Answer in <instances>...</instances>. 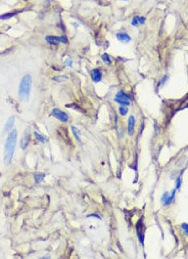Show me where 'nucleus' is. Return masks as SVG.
I'll list each match as a JSON object with an SVG mask.
<instances>
[{
    "label": "nucleus",
    "instance_id": "f257e3e1",
    "mask_svg": "<svg viewBox=\"0 0 188 259\" xmlns=\"http://www.w3.org/2000/svg\"><path fill=\"white\" fill-rule=\"evenodd\" d=\"M17 136L18 132L17 130H10V132L7 135V138L5 140V145H4V157H3V162L5 165H9L11 160H13L14 150H15V145H17Z\"/></svg>",
    "mask_w": 188,
    "mask_h": 259
},
{
    "label": "nucleus",
    "instance_id": "f03ea898",
    "mask_svg": "<svg viewBox=\"0 0 188 259\" xmlns=\"http://www.w3.org/2000/svg\"><path fill=\"white\" fill-rule=\"evenodd\" d=\"M31 88H32V76L26 74L21 80L18 86V98L23 102H26L30 98Z\"/></svg>",
    "mask_w": 188,
    "mask_h": 259
},
{
    "label": "nucleus",
    "instance_id": "7ed1b4c3",
    "mask_svg": "<svg viewBox=\"0 0 188 259\" xmlns=\"http://www.w3.org/2000/svg\"><path fill=\"white\" fill-rule=\"evenodd\" d=\"M131 99L132 98H130V95L127 94L126 92L123 90H120L118 92L115 96V98H113V100H115L117 103H119L121 106H125V107H129L131 105Z\"/></svg>",
    "mask_w": 188,
    "mask_h": 259
},
{
    "label": "nucleus",
    "instance_id": "20e7f679",
    "mask_svg": "<svg viewBox=\"0 0 188 259\" xmlns=\"http://www.w3.org/2000/svg\"><path fill=\"white\" fill-rule=\"evenodd\" d=\"M51 115L61 123H68L70 121V116L66 114L65 112L61 111L60 109H53L51 112Z\"/></svg>",
    "mask_w": 188,
    "mask_h": 259
},
{
    "label": "nucleus",
    "instance_id": "39448f33",
    "mask_svg": "<svg viewBox=\"0 0 188 259\" xmlns=\"http://www.w3.org/2000/svg\"><path fill=\"white\" fill-rule=\"evenodd\" d=\"M46 41L50 44H57V43H62V44H68L69 39L65 36H46L45 37Z\"/></svg>",
    "mask_w": 188,
    "mask_h": 259
},
{
    "label": "nucleus",
    "instance_id": "423d86ee",
    "mask_svg": "<svg viewBox=\"0 0 188 259\" xmlns=\"http://www.w3.org/2000/svg\"><path fill=\"white\" fill-rule=\"evenodd\" d=\"M176 191H177V189L174 188L173 191H172L171 194H170V193H164V194L163 195L162 202H163V204L164 205V206H169V205H171L172 203H173V201L175 199Z\"/></svg>",
    "mask_w": 188,
    "mask_h": 259
},
{
    "label": "nucleus",
    "instance_id": "0eeeda50",
    "mask_svg": "<svg viewBox=\"0 0 188 259\" xmlns=\"http://www.w3.org/2000/svg\"><path fill=\"white\" fill-rule=\"evenodd\" d=\"M90 76H91L92 81L95 83L100 82L101 79H102V73L100 72L99 69H93V70H91V72H90Z\"/></svg>",
    "mask_w": 188,
    "mask_h": 259
},
{
    "label": "nucleus",
    "instance_id": "6e6552de",
    "mask_svg": "<svg viewBox=\"0 0 188 259\" xmlns=\"http://www.w3.org/2000/svg\"><path fill=\"white\" fill-rule=\"evenodd\" d=\"M146 18L145 17H142V15H136V17L133 18V20L131 22V25L133 27H140L142 26L144 23H145Z\"/></svg>",
    "mask_w": 188,
    "mask_h": 259
},
{
    "label": "nucleus",
    "instance_id": "1a4fd4ad",
    "mask_svg": "<svg viewBox=\"0 0 188 259\" xmlns=\"http://www.w3.org/2000/svg\"><path fill=\"white\" fill-rule=\"evenodd\" d=\"M135 122L136 119L133 115H131L128 119V133L129 135H133L134 134V130H135Z\"/></svg>",
    "mask_w": 188,
    "mask_h": 259
},
{
    "label": "nucleus",
    "instance_id": "9d476101",
    "mask_svg": "<svg viewBox=\"0 0 188 259\" xmlns=\"http://www.w3.org/2000/svg\"><path fill=\"white\" fill-rule=\"evenodd\" d=\"M14 120H15L14 116H11V117L8 118V120H7L6 123H5L4 128H3V134L8 132V131H10V130H13V127L14 125Z\"/></svg>",
    "mask_w": 188,
    "mask_h": 259
},
{
    "label": "nucleus",
    "instance_id": "9b49d317",
    "mask_svg": "<svg viewBox=\"0 0 188 259\" xmlns=\"http://www.w3.org/2000/svg\"><path fill=\"white\" fill-rule=\"evenodd\" d=\"M117 38L118 40L121 41V42H124V43H128V42L131 41V37L129 34L125 33V32H120V33H117Z\"/></svg>",
    "mask_w": 188,
    "mask_h": 259
},
{
    "label": "nucleus",
    "instance_id": "f8f14e48",
    "mask_svg": "<svg viewBox=\"0 0 188 259\" xmlns=\"http://www.w3.org/2000/svg\"><path fill=\"white\" fill-rule=\"evenodd\" d=\"M29 141H30V135L28 134V132H26L25 135H24L23 138L21 140V148L23 150H26L27 146L29 145Z\"/></svg>",
    "mask_w": 188,
    "mask_h": 259
},
{
    "label": "nucleus",
    "instance_id": "ddd939ff",
    "mask_svg": "<svg viewBox=\"0 0 188 259\" xmlns=\"http://www.w3.org/2000/svg\"><path fill=\"white\" fill-rule=\"evenodd\" d=\"M18 11H11V13H4V14H1L0 15V20H7V18H10L14 17L15 14H18Z\"/></svg>",
    "mask_w": 188,
    "mask_h": 259
},
{
    "label": "nucleus",
    "instance_id": "4468645a",
    "mask_svg": "<svg viewBox=\"0 0 188 259\" xmlns=\"http://www.w3.org/2000/svg\"><path fill=\"white\" fill-rule=\"evenodd\" d=\"M34 178H35V181H36L37 183L41 182V181L45 178V174L44 173H40V172H37L34 174Z\"/></svg>",
    "mask_w": 188,
    "mask_h": 259
},
{
    "label": "nucleus",
    "instance_id": "2eb2a0df",
    "mask_svg": "<svg viewBox=\"0 0 188 259\" xmlns=\"http://www.w3.org/2000/svg\"><path fill=\"white\" fill-rule=\"evenodd\" d=\"M72 132L74 134V136H75L76 138V140L78 142H81V135H80V131L78 128H76V127H72Z\"/></svg>",
    "mask_w": 188,
    "mask_h": 259
},
{
    "label": "nucleus",
    "instance_id": "dca6fc26",
    "mask_svg": "<svg viewBox=\"0 0 188 259\" xmlns=\"http://www.w3.org/2000/svg\"><path fill=\"white\" fill-rule=\"evenodd\" d=\"M52 80L55 81V82H64V81H66L68 80V76H65V75H60V76H55V77H52Z\"/></svg>",
    "mask_w": 188,
    "mask_h": 259
},
{
    "label": "nucleus",
    "instance_id": "f3484780",
    "mask_svg": "<svg viewBox=\"0 0 188 259\" xmlns=\"http://www.w3.org/2000/svg\"><path fill=\"white\" fill-rule=\"evenodd\" d=\"M183 172V171H182ZM182 172L180 173V175L177 177V179H176V183H175V188L177 189H180V188H181V184H182Z\"/></svg>",
    "mask_w": 188,
    "mask_h": 259
},
{
    "label": "nucleus",
    "instance_id": "a211bd4d",
    "mask_svg": "<svg viewBox=\"0 0 188 259\" xmlns=\"http://www.w3.org/2000/svg\"><path fill=\"white\" fill-rule=\"evenodd\" d=\"M34 135L36 136V138L39 140V141H41V142H45L47 141V138L45 136H43L42 134H40L39 132H37V131H34Z\"/></svg>",
    "mask_w": 188,
    "mask_h": 259
},
{
    "label": "nucleus",
    "instance_id": "6ab92c4d",
    "mask_svg": "<svg viewBox=\"0 0 188 259\" xmlns=\"http://www.w3.org/2000/svg\"><path fill=\"white\" fill-rule=\"evenodd\" d=\"M128 112H129V110H128L127 107H125V106L119 107V113H120L121 116H126L128 114Z\"/></svg>",
    "mask_w": 188,
    "mask_h": 259
},
{
    "label": "nucleus",
    "instance_id": "aec40b11",
    "mask_svg": "<svg viewBox=\"0 0 188 259\" xmlns=\"http://www.w3.org/2000/svg\"><path fill=\"white\" fill-rule=\"evenodd\" d=\"M101 57H102V61H104L107 65L112 64V59H111V56H109V55H107V53H103Z\"/></svg>",
    "mask_w": 188,
    "mask_h": 259
},
{
    "label": "nucleus",
    "instance_id": "412c9836",
    "mask_svg": "<svg viewBox=\"0 0 188 259\" xmlns=\"http://www.w3.org/2000/svg\"><path fill=\"white\" fill-rule=\"evenodd\" d=\"M181 226H182V229L184 230V233L188 235V223H182Z\"/></svg>",
    "mask_w": 188,
    "mask_h": 259
},
{
    "label": "nucleus",
    "instance_id": "4be33fe9",
    "mask_svg": "<svg viewBox=\"0 0 188 259\" xmlns=\"http://www.w3.org/2000/svg\"><path fill=\"white\" fill-rule=\"evenodd\" d=\"M168 79H169V76H168V75H164V76L163 77L162 81H160V85H164V84L168 81Z\"/></svg>",
    "mask_w": 188,
    "mask_h": 259
},
{
    "label": "nucleus",
    "instance_id": "5701e85b",
    "mask_svg": "<svg viewBox=\"0 0 188 259\" xmlns=\"http://www.w3.org/2000/svg\"><path fill=\"white\" fill-rule=\"evenodd\" d=\"M65 66H68V67H72V66H73V61L69 59V60H66L65 61Z\"/></svg>",
    "mask_w": 188,
    "mask_h": 259
},
{
    "label": "nucleus",
    "instance_id": "b1692460",
    "mask_svg": "<svg viewBox=\"0 0 188 259\" xmlns=\"http://www.w3.org/2000/svg\"><path fill=\"white\" fill-rule=\"evenodd\" d=\"M87 217H96L98 219H101V216H99L98 214H89V215H87Z\"/></svg>",
    "mask_w": 188,
    "mask_h": 259
},
{
    "label": "nucleus",
    "instance_id": "393cba45",
    "mask_svg": "<svg viewBox=\"0 0 188 259\" xmlns=\"http://www.w3.org/2000/svg\"><path fill=\"white\" fill-rule=\"evenodd\" d=\"M120 1H128V0H120Z\"/></svg>",
    "mask_w": 188,
    "mask_h": 259
}]
</instances>
